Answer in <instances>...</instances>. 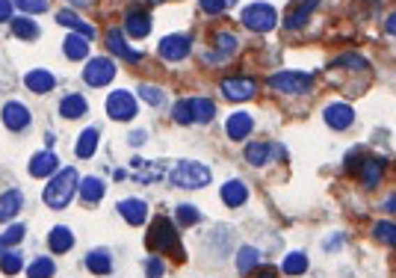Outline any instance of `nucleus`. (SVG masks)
I'll use <instances>...</instances> for the list:
<instances>
[{"label":"nucleus","mask_w":396,"mask_h":278,"mask_svg":"<svg viewBox=\"0 0 396 278\" xmlns=\"http://www.w3.org/2000/svg\"><path fill=\"white\" fill-rule=\"evenodd\" d=\"M77 186H80L77 169H59V172L54 175V178L47 181L42 198H45V205H47V207L63 210V207L68 205V201H71V196L77 193Z\"/></svg>","instance_id":"obj_1"},{"label":"nucleus","mask_w":396,"mask_h":278,"mask_svg":"<svg viewBox=\"0 0 396 278\" xmlns=\"http://www.w3.org/2000/svg\"><path fill=\"white\" fill-rule=\"evenodd\" d=\"M169 181H172V186H181V189H201L210 184V169L204 163L181 160L178 166L169 172Z\"/></svg>","instance_id":"obj_2"},{"label":"nucleus","mask_w":396,"mask_h":278,"mask_svg":"<svg viewBox=\"0 0 396 278\" xmlns=\"http://www.w3.org/2000/svg\"><path fill=\"white\" fill-rule=\"evenodd\" d=\"M145 246L154 249V251H178V255H183L181 246H178L175 225H172L166 217H157L151 222V231H148V237H145Z\"/></svg>","instance_id":"obj_3"},{"label":"nucleus","mask_w":396,"mask_h":278,"mask_svg":"<svg viewBox=\"0 0 396 278\" xmlns=\"http://www.w3.org/2000/svg\"><path fill=\"white\" fill-rule=\"evenodd\" d=\"M240 21H243V27L252 30V33H269L278 24V12L269 3H252V6L243 9Z\"/></svg>","instance_id":"obj_4"},{"label":"nucleus","mask_w":396,"mask_h":278,"mask_svg":"<svg viewBox=\"0 0 396 278\" xmlns=\"http://www.w3.org/2000/svg\"><path fill=\"white\" fill-rule=\"evenodd\" d=\"M314 78L305 71H278L269 78V86L275 92H284V95H305L307 89H311Z\"/></svg>","instance_id":"obj_5"},{"label":"nucleus","mask_w":396,"mask_h":278,"mask_svg":"<svg viewBox=\"0 0 396 278\" xmlns=\"http://www.w3.org/2000/svg\"><path fill=\"white\" fill-rule=\"evenodd\" d=\"M107 116L116 122H130L136 116V98L128 89H116L107 98Z\"/></svg>","instance_id":"obj_6"},{"label":"nucleus","mask_w":396,"mask_h":278,"mask_svg":"<svg viewBox=\"0 0 396 278\" xmlns=\"http://www.w3.org/2000/svg\"><path fill=\"white\" fill-rule=\"evenodd\" d=\"M113 78H116V62L109 57H95V59H89V66L83 68V80L89 86H107Z\"/></svg>","instance_id":"obj_7"},{"label":"nucleus","mask_w":396,"mask_h":278,"mask_svg":"<svg viewBox=\"0 0 396 278\" xmlns=\"http://www.w3.org/2000/svg\"><path fill=\"white\" fill-rule=\"evenodd\" d=\"M190 50H192V42H190V36H166L163 42H160V57L169 59V62H181V59H187L190 57Z\"/></svg>","instance_id":"obj_8"},{"label":"nucleus","mask_w":396,"mask_h":278,"mask_svg":"<svg viewBox=\"0 0 396 278\" xmlns=\"http://www.w3.org/2000/svg\"><path fill=\"white\" fill-rule=\"evenodd\" d=\"M323 119L331 131H346V128H352V122H355V110L349 104H328L326 112H323Z\"/></svg>","instance_id":"obj_9"},{"label":"nucleus","mask_w":396,"mask_h":278,"mask_svg":"<svg viewBox=\"0 0 396 278\" xmlns=\"http://www.w3.org/2000/svg\"><path fill=\"white\" fill-rule=\"evenodd\" d=\"M222 92L231 101H249L257 92V83L252 78H225L222 80Z\"/></svg>","instance_id":"obj_10"},{"label":"nucleus","mask_w":396,"mask_h":278,"mask_svg":"<svg viewBox=\"0 0 396 278\" xmlns=\"http://www.w3.org/2000/svg\"><path fill=\"white\" fill-rule=\"evenodd\" d=\"M252 128H254V119L249 116V112H231L228 124H225V131H228V136L234 139V142H243V139L252 133Z\"/></svg>","instance_id":"obj_11"},{"label":"nucleus","mask_w":396,"mask_h":278,"mask_svg":"<svg viewBox=\"0 0 396 278\" xmlns=\"http://www.w3.org/2000/svg\"><path fill=\"white\" fill-rule=\"evenodd\" d=\"M3 124L9 131H24L30 124V110L24 104H18V101H9L3 107Z\"/></svg>","instance_id":"obj_12"},{"label":"nucleus","mask_w":396,"mask_h":278,"mask_svg":"<svg viewBox=\"0 0 396 278\" xmlns=\"http://www.w3.org/2000/svg\"><path fill=\"white\" fill-rule=\"evenodd\" d=\"M56 166H59V160L54 151H39V154H33L27 169L33 178H47V175H56Z\"/></svg>","instance_id":"obj_13"},{"label":"nucleus","mask_w":396,"mask_h":278,"mask_svg":"<svg viewBox=\"0 0 396 278\" xmlns=\"http://www.w3.org/2000/svg\"><path fill=\"white\" fill-rule=\"evenodd\" d=\"M107 45H109V50H113L116 57L128 59V62H139V59H142L139 50H133V47L125 42V33H121V30H109V33H107Z\"/></svg>","instance_id":"obj_14"},{"label":"nucleus","mask_w":396,"mask_h":278,"mask_svg":"<svg viewBox=\"0 0 396 278\" xmlns=\"http://www.w3.org/2000/svg\"><path fill=\"white\" fill-rule=\"evenodd\" d=\"M24 86H27L30 92H36V95H45V92H51L56 86V78L51 71H45V68H33L27 78H24Z\"/></svg>","instance_id":"obj_15"},{"label":"nucleus","mask_w":396,"mask_h":278,"mask_svg":"<svg viewBox=\"0 0 396 278\" xmlns=\"http://www.w3.org/2000/svg\"><path fill=\"white\" fill-rule=\"evenodd\" d=\"M119 213L128 219V225H142L148 219V205L142 198H125L119 201Z\"/></svg>","instance_id":"obj_16"},{"label":"nucleus","mask_w":396,"mask_h":278,"mask_svg":"<svg viewBox=\"0 0 396 278\" xmlns=\"http://www.w3.org/2000/svg\"><path fill=\"white\" fill-rule=\"evenodd\" d=\"M125 30H128V36H133V39H145V36L151 33V18H148L145 12L133 9L125 18Z\"/></svg>","instance_id":"obj_17"},{"label":"nucleus","mask_w":396,"mask_h":278,"mask_svg":"<svg viewBox=\"0 0 396 278\" xmlns=\"http://www.w3.org/2000/svg\"><path fill=\"white\" fill-rule=\"evenodd\" d=\"M319 6V0H302V3L299 6H290V12H287V21H284V24H287V27L290 30H299V27H305V24H307V18H311V12Z\"/></svg>","instance_id":"obj_18"},{"label":"nucleus","mask_w":396,"mask_h":278,"mask_svg":"<svg viewBox=\"0 0 396 278\" xmlns=\"http://www.w3.org/2000/svg\"><path fill=\"white\" fill-rule=\"evenodd\" d=\"M56 24H63V27H71L74 33H80V36H86V39H92L95 36V30L86 24L77 12H71V9H59L56 12Z\"/></svg>","instance_id":"obj_19"},{"label":"nucleus","mask_w":396,"mask_h":278,"mask_svg":"<svg viewBox=\"0 0 396 278\" xmlns=\"http://www.w3.org/2000/svg\"><path fill=\"white\" fill-rule=\"evenodd\" d=\"M245 198H249V189H245L243 181H228V184H222V201H225L228 207L245 205Z\"/></svg>","instance_id":"obj_20"},{"label":"nucleus","mask_w":396,"mask_h":278,"mask_svg":"<svg viewBox=\"0 0 396 278\" xmlns=\"http://www.w3.org/2000/svg\"><path fill=\"white\" fill-rule=\"evenodd\" d=\"M63 50H66L68 59L80 62V59H86V54H89V39H86V36H80V33H71L68 39L63 42Z\"/></svg>","instance_id":"obj_21"},{"label":"nucleus","mask_w":396,"mask_h":278,"mask_svg":"<svg viewBox=\"0 0 396 278\" xmlns=\"http://www.w3.org/2000/svg\"><path fill=\"white\" fill-rule=\"evenodd\" d=\"M86 110H89V104H86L83 95H66L63 104H59V116L63 119H80V116H86Z\"/></svg>","instance_id":"obj_22"},{"label":"nucleus","mask_w":396,"mask_h":278,"mask_svg":"<svg viewBox=\"0 0 396 278\" xmlns=\"http://www.w3.org/2000/svg\"><path fill=\"white\" fill-rule=\"evenodd\" d=\"M190 110H192V122L207 124L216 116V104L210 98H190Z\"/></svg>","instance_id":"obj_23"},{"label":"nucleus","mask_w":396,"mask_h":278,"mask_svg":"<svg viewBox=\"0 0 396 278\" xmlns=\"http://www.w3.org/2000/svg\"><path fill=\"white\" fill-rule=\"evenodd\" d=\"M272 154H275V148L269 142H249L245 145V160H249L252 166H266Z\"/></svg>","instance_id":"obj_24"},{"label":"nucleus","mask_w":396,"mask_h":278,"mask_svg":"<svg viewBox=\"0 0 396 278\" xmlns=\"http://www.w3.org/2000/svg\"><path fill=\"white\" fill-rule=\"evenodd\" d=\"M98 148V131L95 128H86L80 136H77V145H74V154H77L80 160H89L95 154Z\"/></svg>","instance_id":"obj_25"},{"label":"nucleus","mask_w":396,"mask_h":278,"mask_svg":"<svg viewBox=\"0 0 396 278\" xmlns=\"http://www.w3.org/2000/svg\"><path fill=\"white\" fill-rule=\"evenodd\" d=\"M77 189H80V198H83V201H89V205H95V201H101V198H104V193H107V186H104V181H101V178H83Z\"/></svg>","instance_id":"obj_26"},{"label":"nucleus","mask_w":396,"mask_h":278,"mask_svg":"<svg viewBox=\"0 0 396 278\" xmlns=\"http://www.w3.org/2000/svg\"><path fill=\"white\" fill-rule=\"evenodd\" d=\"M86 267H89V272H95V275H107L109 270H113L109 251H107V249H95V251H89V258H86Z\"/></svg>","instance_id":"obj_27"},{"label":"nucleus","mask_w":396,"mask_h":278,"mask_svg":"<svg viewBox=\"0 0 396 278\" xmlns=\"http://www.w3.org/2000/svg\"><path fill=\"white\" fill-rule=\"evenodd\" d=\"M257 267H261V251L252 249V246H243L237 251V270L245 275V272H254Z\"/></svg>","instance_id":"obj_28"},{"label":"nucleus","mask_w":396,"mask_h":278,"mask_svg":"<svg viewBox=\"0 0 396 278\" xmlns=\"http://www.w3.org/2000/svg\"><path fill=\"white\" fill-rule=\"evenodd\" d=\"M47 243H51V249L56 251V255H63V251H68L74 246V234L66 228V225H56V228L51 231V237H47Z\"/></svg>","instance_id":"obj_29"},{"label":"nucleus","mask_w":396,"mask_h":278,"mask_svg":"<svg viewBox=\"0 0 396 278\" xmlns=\"http://www.w3.org/2000/svg\"><path fill=\"white\" fill-rule=\"evenodd\" d=\"M18 210H21V193L18 189H9V193L0 196V222L12 219Z\"/></svg>","instance_id":"obj_30"},{"label":"nucleus","mask_w":396,"mask_h":278,"mask_svg":"<svg viewBox=\"0 0 396 278\" xmlns=\"http://www.w3.org/2000/svg\"><path fill=\"white\" fill-rule=\"evenodd\" d=\"M12 33L24 42H33V39H39V24L30 18H12Z\"/></svg>","instance_id":"obj_31"},{"label":"nucleus","mask_w":396,"mask_h":278,"mask_svg":"<svg viewBox=\"0 0 396 278\" xmlns=\"http://www.w3.org/2000/svg\"><path fill=\"white\" fill-rule=\"evenodd\" d=\"M56 272L51 258H33V263L27 267V278H51Z\"/></svg>","instance_id":"obj_32"},{"label":"nucleus","mask_w":396,"mask_h":278,"mask_svg":"<svg viewBox=\"0 0 396 278\" xmlns=\"http://www.w3.org/2000/svg\"><path fill=\"white\" fill-rule=\"evenodd\" d=\"M361 181H364V186H367V189L379 186V181H381V160H367V163H364V169H361Z\"/></svg>","instance_id":"obj_33"},{"label":"nucleus","mask_w":396,"mask_h":278,"mask_svg":"<svg viewBox=\"0 0 396 278\" xmlns=\"http://www.w3.org/2000/svg\"><path fill=\"white\" fill-rule=\"evenodd\" d=\"M373 234H376L379 243H388V246L396 249V225H393V222H388V219L376 222V225H373Z\"/></svg>","instance_id":"obj_34"},{"label":"nucleus","mask_w":396,"mask_h":278,"mask_svg":"<svg viewBox=\"0 0 396 278\" xmlns=\"http://www.w3.org/2000/svg\"><path fill=\"white\" fill-rule=\"evenodd\" d=\"M284 272H287V275H302V272H307V258L302 255V251H290V255L284 258Z\"/></svg>","instance_id":"obj_35"},{"label":"nucleus","mask_w":396,"mask_h":278,"mask_svg":"<svg viewBox=\"0 0 396 278\" xmlns=\"http://www.w3.org/2000/svg\"><path fill=\"white\" fill-rule=\"evenodd\" d=\"M21 267H24V261H21L18 251H3V255H0V270H3L6 275L21 272Z\"/></svg>","instance_id":"obj_36"},{"label":"nucleus","mask_w":396,"mask_h":278,"mask_svg":"<svg viewBox=\"0 0 396 278\" xmlns=\"http://www.w3.org/2000/svg\"><path fill=\"white\" fill-rule=\"evenodd\" d=\"M216 50L222 59H228L234 50H237V39H234L231 33H216Z\"/></svg>","instance_id":"obj_37"},{"label":"nucleus","mask_w":396,"mask_h":278,"mask_svg":"<svg viewBox=\"0 0 396 278\" xmlns=\"http://www.w3.org/2000/svg\"><path fill=\"white\" fill-rule=\"evenodd\" d=\"M139 98L145 101V104H151V107H160V104H163V92H160L157 86H148V83L139 86Z\"/></svg>","instance_id":"obj_38"},{"label":"nucleus","mask_w":396,"mask_h":278,"mask_svg":"<svg viewBox=\"0 0 396 278\" xmlns=\"http://www.w3.org/2000/svg\"><path fill=\"white\" fill-rule=\"evenodd\" d=\"M172 116H175L178 124H192V110H190V98L187 101H178L175 110H172Z\"/></svg>","instance_id":"obj_39"},{"label":"nucleus","mask_w":396,"mask_h":278,"mask_svg":"<svg viewBox=\"0 0 396 278\" xmlns=\"http://www.w3.org/2000/svg\"><path fill=\"white\" fill-rule=\"evenodd\" d=\"M21 237H24V225H9V228L0 234V246H15V243H21Z\"/></svg>","instance_id":"obj_40"},{"label":"nucleus","mask_w":396,"mask_h":278,"mask_svg":"<svg viewBox=\"0 0 396 278\" xmlns=\"http://www.w3.org/2000/svg\"><path fill=\"white\" fill-rule=\"evenodd\" d=\"M198 3H201L207 15H219V12H225L231 3H237V0H198Z\"/></svg>","instance_id":"obj_41"},{"label":"nucleus","mask_w":396,"mask_h":278,"mask_svg":"<svg viewBox=\"0 0 396 278\" xmlns=\"http://www.w3.org/2000/svg\"><path fill=\"white\" fill-rule=\"evenodd\" d=\"M337 66H349L352 71H364V68H370V62L364 57H358V54H343L337 59Z\"/></svg>","instance_id":"obj_42"},{"label":"nucleus","mask_w":396,"mask_h":278,"mask_svg":"<svg viewBox=\"0 0 396 278\" xmlns=\"http://www.w3.org/2000/svg\"><path fill=\"white\" fill-rule=\"evenodd\" d=\"M178 219H181V225H195L198 219H201V213H198V207H192V205H181Z\"/></svg>","instance_id":"obj_43"},{"label":"nucleus","mask_w":396,"mask_h":278,"mask_svg":"<svg viewBox=\"0 0 396 278\" xmlns=\"http://www.w3.org/2000/svg\"><path fill=\"white\" fill-rule=\"evenodd\" d=\"M18 9H24V12H33V15H39V12H45L47 9V0H12Z\"/></svg>","instance_id":"obj_44"},{"label":"nucleus","mask_w":396,"mask_h":278,"mask_svg":"<svg viewBox=\"0 0 396 278\" xmlns=\"http://www.w3.org/2000/svg\"><path fill=\"white\" fill-rule=\"evenodd\" d=\"M145 275H148V278H163V261H160V258L148 261V263H145Z\"/></svg>","instance_id":"obj_45"},{"label":"nucleus","mask_w":396,"mask_h":278,"mask_svg":"<svg viewBox=\"0 0 396 278\" xmlns=\"http://www.w3.org/2000/svg\"><path fill=\"white\" fill-rule=\"evenodd\" d=\"M12 21V0H0V24Z\"/></svg>","instance_id":"obj_46"},{"label":"nucleus","mask_w":396,"mask_h":278,"mask_svg":"<svg viewBox=\"0 0 396 278\" xmlns=\"http://www.w3.org/2000/svg\"><path fill=\"white\" fill-rule=\"evenodd\" d=\"M385 27H388V33H390V36H396V12H393V15L388 18V24H385Z\"/></svg>","instance_id":"obj_47"},{"label":"nucleus","mask_w":396,"mask_h":278,"mask_svg":"<svg viewBox=\"0 0 396 278\" xmlns=\"http://www.w3.org/2000/svg\"><path fill=\"white\" fill-rule=\"evenodd\" d=\"M130 142H133V145H142V142H145V133H142V131H136V133L130 136Z\"/></svg>","instance_id":"obj_48"},{"label":"nucleus","mask_w":396,"mask_h":278,"mask_svg":"<svg viewBox=\"0 0 396 278\" xmlns=\"http://www.w3.org/2000/svg\"><path fill=\"white\" fill-rule=\"evenodd\" d=\"M385 210H388V213H396V196H390V198L385 201Z\"/></svg>","instance_id":"obj_49"},{"label":"nucleus","mask_w":396,"mask_h":278,"mask_svg":"<svg viewBox=\"0 0 396 278\" xmlns=\"http://www.w3.org/2000/svg\"><path fill=\"white\" fill-rule=\"evenodd\" d=\"M326 246H328V249H337V246H343V237H334V240H328Z\"/></svg>","instance_id":"obj_50"},{"label":"nucleus","mask_w":396,"mask_h":278,"mask_svg":"<svg viewBox=\"0 0 396 278\" xmlns=\"http://www.w3.org/2000/svg\"><path fill=\"white\" fill-rule=\"evenodd\" d=\"M257 278H275V270H272V267H269V270H261V272H257Z\"/></svg>","instance_id":"obj_51"},{"label":"nucleus","mask_w":396,"mask_h":278,"mask_svg":"<svg viewBox=\"0 0 396 278\" xmlns=\"http://www.w3.org/2000/svg\"><path fill=\"white\" fill-rule=\"evenodd\" d=\"M68 3H71V6H89L92 0H68Z\"/></svg>","instance_id":"obj_52"},{"label":"nucleus","mask_w":396,"mask_h":278,"mask_svg":"<svg viewBox=\"0 0 396 278\" xmlns=\"http://www.w3.org/2000/svg\"><path fill=\"white\" fill-rule=\"evenodd\" d=\"M151 3H160V0H151Z\"/></svg>","instance_id":"obj_53"}]
</instances>
